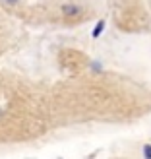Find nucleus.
<instances>
[{
    "label": "nucleus",
    "mask_w": 151,
    "mask_h": 159,
    "mask_svg": "<svg viewBox=\"0 0 151 159\" xmlns=\"http://www.w3.org/2000/svg\"><path fill=\"white\" fill-rule=\"evenodd\" d=\"M54 128H120L151 115V85L110 70L76 68L51 84Z\"/></svg>",
    "instance_id": "nucleus-1"
},
{
    "label": "nucleus",
    "mask_w": 151,
    "mask_h": 159,
    "mask_svg": "<svg viewBox=\"0 0 151 159\" xmlns=\"http://www.w3.org/2000/svg\"><path fill=\"white\" fill-rule=\"evenodd\" d=\"M52 132L51 84L0 66V146H31Z\"/></svg>",
    "instance_id": "nucleus-2"
},
{
    "label": "nucleus",
    "mask_w": 151,
    "mask_h": 159,
    "mask_svg": "<svg viewBox=\"0 0 151 159\" xmlns=\"http://www.w3.org/2000/svg\"><path fill=\"white\" fill-rule=\"evenodd\" d=\"M82 2H93V4H99V0H82Z\"/></svg>",
    "instance_id": "nucleus-6"
},
{
    "label": "nucleus",
    "mask_w": 151,
    "mask_h": 159,
    "mask_svg": "<svg viewBox=\"0 0 151 159\" xmlns=\"http://www.w3.org/2000/svg\"><path fill=\"white\" fill-rule=\"evenodd\" d=\"M107 159H138V157H132V155H113V157H107Z\"/></svg>",
    "instance_id": "nucleus-5"
},
{
    "label": "nucleus",
    "mask_w": 151,
    "mask_h": 159,
    "mask_svg": "<svg viewBox=\"0 0 151 159\" xmlns=\"http://www.w3.org/2000/svg\"><path fill=\"white\" fill-rule=\"evenodd\" d=\"M114 27L124 33H151V10L145 0H118L114 6Z\"/></svg>",
    "instance_id": "nucleus-3"
},
{
    "label": "nucleus",
    "mask_w": 151,
    "mask_h": 159,
    "mask_svg": "<svg viewBox=\"0 0 151 159\" xmlns=\"http://www.w3.org/2000/svg\"><path fill=\"white\" fill-rule=\"evenodd\" d=\"M20 39V21L0 8V58L8 54Z\"/></svg>",
    "instance_id": "nucleus-4"
},
{
    "label": "nucleus",
    "mask_w": 151,
    "mask_h": 159,
    "mask_svg": "<svg viewBox=\"0 0 151 159\" xmlns=\"http://www.w3.org/2000/svg\"><path fill=\"white\" fill-rule=\"evenodd\" d=\"M145 2H147V8H149V10H151V0H145Z\"/></svg>",
    "instance_id": "nucleus-7"
}]
</instances>
